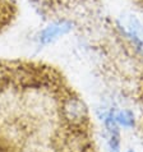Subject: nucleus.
Instances as JSON below:
<instances>
[{"label": "nucleus", "instance_id": "f257e3e1", "mask_svg": "<svg viewBox=\"0 0 143 152\" xmlns=\"http://www.w3.org/2000/svg\"><path fill=\"white\" fill-rule=\"evenodd\" d=\"M70 88L51 66L7 61L0 82V152H100L93 124L63 119L60 102Z\"/></svg>", "mask_w": 143, "mask_h": 152}, {"label": "nucleus", "instance_id": "f03ea898", "mask_svg": "<svg viewBox=\"0 0 143 152\" xmlns=\"http://www.w3.org/2000/svg\"><path fill=\"white\" fill-rule=\"evenodd\" d=\"M73 29V22L66 18H58L49 23L45 28H42L37 35V40L41 45H50L55 42L58 39L68 35Z\"/></svg>", "mask_w": 143, "mask_h": 152}, {"label": "nucleus", "instance_id": "7ed1b4c3", "mask_svg": "<svg viewBox=\"0 0 143 152\" xmlns=\"http://www.w3.org/2000/svg\"><path fill=\"white\" fill-rule=\"evenodd\" d=\"M114 118H115L117 124L127 126V128L134 125V115L130 110H123V111L116 113V114H114Z\"/></svg>", "mask_w": 143, "mask_h": 152}, {"label": "nucleus", "instance_id": "20e7f679", "mask_svg": "<svg viewBox=\"0 0 143 152\" xmlns=\"http://www.w3.org/2000/svg\"><path fill=\"white\" fill-rule=\"evenodd\" d=\"M139 102H141V125H142V132H143V83L139 88Z\"/></svg>", "mask_w": 143, "mask_h": 152}, {"label": "nucleus", "instance_id": "39448f33", "mask_svg": "<svg viewBox=\"0 0 143 152\" xmlns=\"http://www.w3.org/2000/svg\"><path fill=\"white\" fill-rule=\"evenodd\" d=\"M7 72V61L5 60H0V82L3 81L4 75Z\"/></svg>", "mask_w": 143, "mask_h": 152}, {"label": "nucleus", "instance_id": "423d86ee", "mask_svg": "<svg viewBox=\"0 0 143 152\" xmlns=\"http://www.w3.org/2000/svg\"><path fill=\"white\" fill-rule=\"evenodd\" d=\"M128 152H134V151H132V150H130V151H128Z\"/></svg>", "mask_w": 143, "mask_h": 152}]
</instances>
